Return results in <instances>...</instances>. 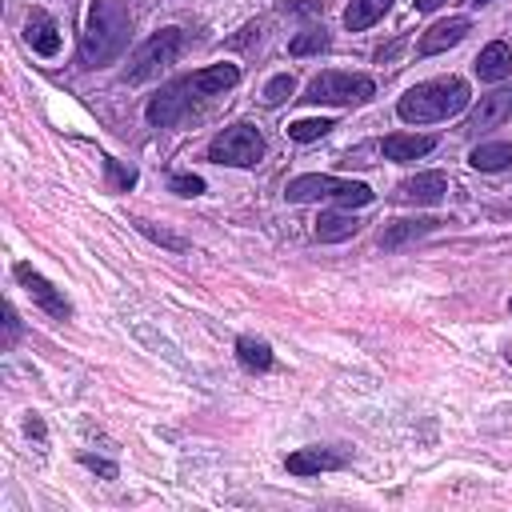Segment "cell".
<instances>
[{"label":"cell","instance_id":"3","mask_svg":"<svg viewBox=\"0 0 512 512\" xmlns=\"http://www.w3.org/2000/svg\"><path fill=\"white\" fill-rule=\"evenodd\" d=\"M468 100H472V92L460 76H436V80L412 84L396 100V116L404 124H436V120H448V116L464 112Z\"/></svg>","mask_w":512,"mask_h":512},{"label":"cell","instance_id":"28","mask_svg":"<svg viewBox=\"0 0 512 512\" xmlns=\"http://www.w3.org/2000/svg\"><path fill=\"white\" fill-rule=\"evenodd\" d=\"M4 328H8V336H4V344L12 348V344H16V336H20V316H16V308H12V304L4 308Z\"/></svg>","mask_w":512,"mask_h":512},{"label":"cell","instance_id":"8","mask_svg":"<svg viewBox=\"0 0 512 512\" xmlns=\"http://www.w3.org/2000/svg\"><path fill=\"white\" fill-rule=\"evenodd\" d=\"M12 272H16V280L24 284V292H28V296H32V300H36V304H40V308L52 316V320H68V316H72L68 296H64V292H60V288H56L48 276H40L32 264H16Z\"/></svg>","mask_w":512,"mask_h":512},{"label":"cell","instance_id":"20","mask_svg":"<svg viewBox=\"0 0 512 512\" xmlns=\"http://www.w3.org/2000/svg\"><path fill=\"white\" fill-rule=\"evenodd\" d=\"M236 356H240V364H244L248 372H268V368L276 364L272 348H268L264 340H256V336H240V340H236Z\"/></svg>","mask_w":512,"mask_h":512},{"label":"cell","instance_id":"32","mask_svg":"<svg viewBox=\"0 0 512 512\" xmlns=\"http://www.w3.org/2000/svg\"><path fill=\"white\" fill-rule=\"evenodd\" d=\"M508 308H512V304H508Z\"/></svg>","mask_w":512,"mask_h":512},{"label":"cell","instance_id":"17","mask_svg":"<svg viewBox=\"0 0 512 512\" xmlns=\"http://www.w3.org/2000/svg\"><path fill=\"white\" fill-rule=\"evenodd\" d=\"M360 232V220L352 212H320L316 220V240L320 244H336V240H348Z\"/></svg>","mask_w":512,"mask_h":512},{"label":"cell","instance_id":"11","mask_svg":"<svg viewBox=\"0 0 512 512\" xmlns=\"http://www.w3.org/2000/svg\"><path fill=\"white\" fill-rule=\"evenodd\" d=\"M444 192H448V176L444 172H416V176L400 180L396 200H404V204H440Z\"/></svg>","mask_w":512,"mask_h":512},{"label":"cell","instance_id":"15","mask_svg":"<svg viewBox=\"0 0 512 512\" xmlns=\"http://www.w3.org/2000/svg\"><path fill=\"white\" fill-rule=\"evenodd\" d=\"M472 68L480 80H504V76H512V48L504 40H492L488 48H480Z\"/></svg>","mask_w":512,"mask_h":512},{"label":"cell","instance_id":"22","mask_svg":"<svg viewBox=\"0 0 512 512\" xmlns=\"http://www.w3.org/2000/svg\"><path fill=\"white\" fill-rule=\"evenodd\" d=\"M328 44H332V36H328L324 28H304V32L288 44V52H292V56H312V52H324Z\"/></svg>","mask_w":512,"mask_h":512},{"label":"cell","instance_id":"26","mask_svg":"<svg viewBox=\"0 0 512 512\" xmlns=\"http://www.w3.org/2000/svg\"><path fill=\"white\" fill-rule=\"evenodd\" d=\"M168 188H172L176 196H200V192H204V180L192 176V172H180V176L168 180Z\"/></svg>","mask_w":512,"mask_h":512},{"label":"cell","instance_id":"6","mask_svg":"<svg viewBox=\"0 0 512 512\" xmlns=\"http://www.w3.org/2000/svg\"><path fill=\"white\" fill-rule=\"evenodd\" d=\"M372 96H376V84L364 72H320L316 80H308V92L300 100H308V104H364Z\"/></svg>","mask_w":512,"mask_h":512},{"label":"cell","instance_id":"10","mask_svg":"<svg viewBox=\"0 0 512 512\" xmlns=\"http://www.w3.org/2000/svg\"><path fill=\"white\" fill-rule=\"evenodd\" d=\"M284 464H288L292 476H316V472H336V468H344V464H348V452L312 444V448H296V452H288Z\"/></svg>","mask_w":512,"mask_h":512},{"label":"cell","instance_id":"18","mask_svg":"<svg viewBox=\"0 0 512 512\" xmlns=\"http://www.w3.org/2000/svg\"><path fill=\"white\" fill-rule=\"evenodd\" d=\"M468 164H472L476 172H500V168H508V164H512V144H508V140L476 144V148L468 152Z\"/></svg>","mask_w":512,"mask_h":512},{"label":"cell","instance_id":"31","mask_svg":"<svg viewBox=\"0 0 512 512\" xmlns=\"http://www.w3.org/2000/svg\"><path fill=\"white\" fill-rule=\"evenodd\" d=\"M468 4H476V8H480V4H488V0H468Z\"/></svg>","mask_w":512,"mask_h":512},{"label":"cell","instance_id":"21","mask_svg":"<svg viewBox=\"0 0 512 512\" xmlns=\"http://www.w3.org/2000/svg\"><path fill=\"white\" fill-rule=\"evenodd\" d=\"M336 124L328 120V116H308V120H292L288 124V136L296 140V144H312V140H320V136H328Z\"/></svg>","mask_w":512,"mask_h":512},{"label":"cell","instance_id":"30","mask_svg":"<svg viewBox=\"0 0 512 512\" xmlns=\"http://www.w3.org/2000/svg\"><path fill=\"white\" fill-rule=\"evenodd\" d=\"M444 0H416V12H436Z\"/></svg>","mask_w":512,"mask_h":512},{"label":"cell","instance_id":"23","mask_svg":"<svg viewBox=\"0 0 512 512\" xmlns=\"http://www.w3.org/2000/svg\"><path fill=\"white\" fill-rule=\"evenodd\" d=\"M292 88H296V80H292L288 72H280V76H272V80L264 84V96H260V100H264L268 108H276V104H284V100L292 96Z\"/></svg>","mask_w":512,"mask_h":512},{"label":"cell","instance_id":"16","mask_svg":"<svg viewBox=\"0 0 512 512\" xmlns=\"http://www.w3.org/2000/svg\"><path fill=\"white\" fill-rule=\"evenodd\" d=\"M432 148H436V136H404V132L384 136V156H388V160H396V164L420 160V156H428Z\"/></svg>","mask_w":512,"mask_h":512},{"label":"cell","instance_id":"5","mask_svg":"<svg viewBox=\"0 0 512 512\" xmlns=\"http://www.w3.org/2000/svg\"><path fill=\"white\" fill-rule=\"evenodd\" d=\"M180 48H184V28H160V32H152V36L132 52L128 68H124L128 84L152 80L160 68H168V64L180 56Z\"/></svg>","mask_w":512,"mask_h":512},{"label":"cell","instance_id":"27","mask_svg":"<svg viewBox=\"0 0 512 512\" xmlns=\"http://www.w3.org/2000/svg\"><path fill=\"white\" fill-rule=\"evenodd\" d=\"M80 464H84L88 472H96V476H104V480H116V476H120L112 460H104V456H92V452H80Z\"/></svg>","mask_w":512,"mask_h":512},{"label":"cell","instance_id":"12","mask_svg":"<svg viewBox=\"0 0 512 512\" xmlns=\"http://www.w3.org/2000/svg\"><path fill=\"white\" fill-rule=\"evenodd\" d=\"M468 32H472V20H468V16H448V20H436V24H432V28L420 36V56H436V52H444V48L460 44Z\"/></svg>","mask_w":512,"mask_h":512},{"label":"cell","instance_id":"7","mask_svg":"<svg viewBox=\"0 0 512 512\" xmlns=\"http://www.w3.org/2000/svg\"><path fill=\"white\" fill-rule=\"evenodd\" d=\"M264 156V136L252 124H232L224 132L212 136L208 144V160L212 164H232V168H252Z\"/></svg>","mask_w":512,"mask_h":512},{"label":"cell","instance_id":"4","mask_svg":"<svg viewBox=\"0 0 512 512\" xmlns=\"http://www.w3.org/2000/svg\"><path fill=\"white\" fill-rule=\"evenodd\" d=\"M284 196L292 204H312V200H336V204H348V208L372 204V188L364 180H340V176H328V172H308V176L288 180Z\"/></svg>","mask_w":512,"mask_h":512},{"label":"cell","instance_id":"29","mask_svg":"<svg viewBox=\"0 0 512 512\" xmlns=\"http://www.w3.org/2000/svg\"><path fill=\"white\" fill-rule=\"evenodd\" d=\"M24 428H28V436H36V440H40V444H44V436H48V432H44V420H40V416H36V412H32V416H28V420H24Z\"/></svg>","mask_w":512,"mask_h":512},{"label":"cell","instance_id":"1","mask_svg":"<svg viewBox=\"0 0 512 512\" xmlns=\"http://www.w3.org/2000/svg\"><path fill=\"white\" fill-rule=\"evenodd\" d=\"M236 80H240V68H236V64H208V68H200V72L176 76V80H168V84L148 100L144 116H148V124H156V128H176V124L192 120L208 100H216V96H224L228 88H236Z\"/></svg>","mask_w":512,"mask_h":512},{"label":"cell","instance_id":"24","mask_svg":"<svg viewBox=\"0 0 512 512\" xmlns=\"http://www.w3.org/2000/svg\"><path fill=\"white\" fill-rule=\"evenodd\" d=\"M104 172H108V184H112L116 192H128V188L136 184V168H124L116 156H104Z\"/></svg>","mask_w":512,"mask_h":512},{"label":"cell","instance_id":"13","mask_svg":"<svg viewBox=\"0 0 512 512\" xmlns=\"http://www.w3.org/2000/svg\"><path fill=\"white\" fill-rule=\"evenodd\" d=\"M24 40H28L32 52H40V56H56V52H60V28H56V20H52L44 8H32V12H28Z\"/></svg>","mask_w":512,"mask_h":512},{"label":"cell","instance_id":"25","mask_svg":"<svg viewBox=\"0 0 512 512\" xmlns=\"http://www.w3.org/2000/svg\"><path fill=\"white\" fill-rule=\"evenodd\" d=\"M132 224H136V228H140L148 240H156V244H164V248H172V252H184V248H188L180 236H172V232H164V228H152L148 220H132Z\"/></svg>","mask_w":512,"mask_h":512},{"label":"cell","instance_id":"2","mask_svg":"<svg viewBox=\"0 0 512 512\" xmlns=\"http://www.w3.org/2000/svg\"><path fill=\"white\" fill-rule=\"evenodd\" d=\"M128 8L120 0H92L88 16H84V32H80V64L84 68H104L112 64L124 44H128Z\"/></svg>","mask_w":512,"mask_h":512},{"label":"cell","instance_id":"14","mask_svg":"<svg viewBox=\"0 0 512 512\" xmlns=\"http://www.w3.org/2000/svg\"><path fill=\"white\" fill-rule=\"evenodd\" d=\"M444 220H432V216H420V220H396V224H384V232H380V248H388V252H396V248H404V244H412V240H420V236H428V232H436Z\"/></svg>","mask_w":512,"mask_h":512},{"label":"cell","instance_id":"19","mask_svg":"<svg viewBox=\"0 0 512 512\" xmlns=\"http://www.w3.org/2000/svg\"><path fill=\"white\" fill-rule=\"evenodd\" d=\"M388 8H392V0H352V4L344 8V28H348V32H364V28H372Z\"/></svg>","mask_w":512,"mask_h":512},{"label":"cell","instance_id":"9","mask_svg":"<svg viewBox=\"0 0 512 512\" xmlns=\"http://www.w3.org/2000/svg\"><path fill=\"white\" fill-rule=\"evenodd\" d=\"M504 120H512V88H496V92L480 96V104L468 112V120H464V128H460V132L476 136V132L500 128Z\"/></svg>","mask_w":512,"mask_h":512}]
</instances>
